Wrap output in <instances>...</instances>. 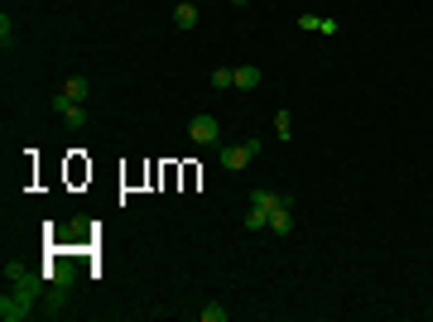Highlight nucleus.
Instances as JSON below:
<instances>
[{
    "instance_id": "nucleus-15",
    "label": "nucleus",
    "mask_w": 433,
    "mask_h": 322,
    "mask_svg": "<svg viewBox=\"0 0 433 322\" xmlns=\"http://www.w3.org/2000/svg\"><path fill=\"white\" fill-rule=\"evenodd\" d=\"M231 5H250V0H231Z\"/></svg>"
},
{
    "instance_id": "nucleus-7",
    "label": "nucleus",
    "mask_w": 433,
    "mask_h": 322,
    "mask_svg": "<svg viewBox=\"0 0 433 322\" xmlns=\"http://www.w3.org/2000/svg\"><path fill=\"white\" fill-rule=\"evenodd\" d=\"M63 97H73V102H87V97H92V82H87V77H68V82H63Z\"/></svg>"
},
{
    "instance_id": "nucleus-9",
    "label": "nucleus",
    "mask_w": 433,
    "mask_h": 322,
    "mask_svg": "<svg viewBox=\"0 0 433 322\" xmlns=\"http://www.w3.org/2000/svg\"><path fill=\"white\" fill-rule=\"evenodd\" d=\"M208 82H212L217 92H226V87H236V68H212V77H208Z\"/></svg>"
},
{
    "instance_id": "nucleus-14",
    "label": "nucleus",
    "mask_w": 433,
    "mask_h": 322,
    "mask_svg": "<svg viewBox=\"0 0 433 322\" xmlns=\"http://www.w3.org/2000/svg\"><path fill=\"white\" fill-rule=\"evenodd\" d=\"M318 24H323V15H299V29H308V34H318Z\"/></svg>"
},
{
    "instance_id": "nucleus-2",
    "label": "nucleus",
    "mask_w": 433,
    "mask_h": 322,
    "mask_svg": "<svg viewBox=\"0 0 433 322\" xmlns=\"http://www.w3.org/2000/svg\"><path fill=\"white\" fill-rule=\"evenodd\" d=\"M188 135H193V144L208 149V144L221 140V125H217V115H193V120H188Z\"/></svg>"
},
{
    "instance_id": "nucleus-3",
    "label": "nucleus",
    "mask_w": 433,
    "mask_h": 322,
    "mask_svg": "<svg viewBox=\"0 0 433 322\" xmlns=\"http://www.w3.org/2000/svg\"><path fill=\"white\" fill-rule=\"evenodd\" d=\"M48 106H53V115H63L73 130H77V125H87V102H73V97H63V92H58Z\"/></svg>"
},
{
    "instance_id": "nucleus-4",
    "label": "nucleus",
    "mask_w": 433,
    "mask_h": 322,
    "mask_svg": "<svg viewBox=\"0 0 433 322\" xmlns=\"http://www.w3.org/2000/svg\"><path fill=\"white\" fill-rule=\"evenodd\" d=\"M270 231H275V236H289V231H294V198H289V193H284L279 207L270 212Z\"/></svg>"
},
{
    "instance_id": "nucleus-11",
    "label": "nucleus",
    "mask_w": 433,
    "mask_h": 322,
    "mask_svg": "<svg viewBox=\"0 0 433 322\" xmlns=\"http://www.w3.org/2000/svg\"><path fill=\"white\" fill-rule=\"evenodd\" d=\"M0 48H5V53L15 48V19H10V15H0Z\"/></svg>"
},
{
    "instance_id": "nucleus-8",
    "label": "nucleus",
    "mask_w": 433,
    "mask_h": 322,
    "mask_svg": "<svg viewBox=\"0 0 433 322\" xmlns=\"http://www.w3.org/2000/svg\"><path fill=\"white\" fill-rule=\"evenodd\" d=\"M279 198H284V193H275V188H255V193H250V207H265V212H275V207H279Z\"/></svg>"
},
{
    "instance_id": "nucleus-5",
    "label": "nucleus",
    "mask_w": 433,
    "mask_h": 322,
    "mask_svg": "<svg viewBox=\"0 0 433 322\" xmlns=\"http://www.w3.org/2000/svg\"><path fill=\"white\" fill-rule=\"evenodd\" d=\"M260 82H265V73H260L255 63H241V68H236V87H241V92H255Z\"/></svg>"
},
{
    "instance_id": "nucleus-6",
    "label": "nucleus",
    "mask_w": 433,
    "mask_h": 322,
    "mask_svg": "<svg viewBox=\"0 0 433 322\" xmlns=\"http://www.w3.org/2000/svg\"><path fill=\"white\" fill-rule=\"evenodd\" d=\"M174 24H178V29H198V5H193V0L174 5Z\"/></svg>"
},
{
    "instance_id": "nucleus-10",
    "label": "nucleus",
    "mask_w": 433,
    "mask_h": 322,
    "mask_svg": "<svg viewBox=\"0 0 433 322\" xmlns=\"http://www.w3.org/2000/svg\"><path fill=\"white\" fill-rule=\"evenodd\" d=\"M246 231H270V212L265 207H250L246 212Z\"/></svg>"
},
{
    "instance_id": "nucleus-1",
    "label": "nucleus",
    "mask_w": 433,
    "mask_h": 322,
    "mask_svg": "<svg viewBox=\"0 0 433 322\" xmlns=\"http://www.w3.org/2000/svg\"><path fill=\"white\" fill-rule=\"evenodd\" d=\"M260 154V140H246V144H226L221 149V169L226 173H241V169H250V159Z\"/></svg>"
},
{
    "instance_id": "nucleus-12",
    "label": "nucleus",
    "mask_w": 433,
    "mask_h": 322,
    "mask_svg": "<svg viewBox=\"0 0 433 322\" xmlns=\"http://www.w3.org/2000/svg\"><path fill=\"white\" fill-rule=\"evenodd\" d=\"M275 135H279V140L294 135V115H289V111H275Z\"/></svg>"
},
{
    "instance_id": "nucleus-13",
    "label": "nucleus",
    "mask_w": 433,
    "mask_h": 322,
    "mask_svg": "<svg viewBox=\"0 0 433 322\" xmlns=\"http://www.w3.org/2000/svg\"><path fill=\"white\" fill-rule=\"evenodd\" d=\"M231 313L221 308V303H203V322H226Z\"/></svg>"
}]
</instances>
